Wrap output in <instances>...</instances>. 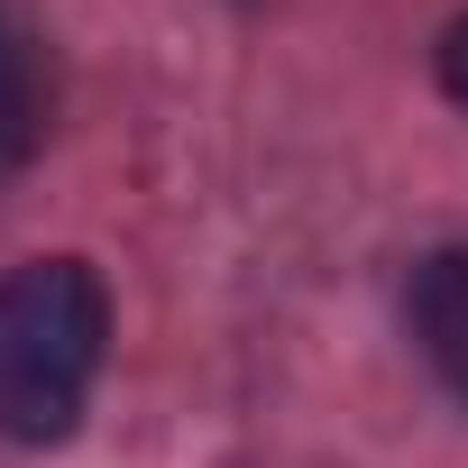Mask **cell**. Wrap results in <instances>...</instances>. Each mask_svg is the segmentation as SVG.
I'll use <instances>...</instances> for the list:
<instances>
[{"label":"cell","mask_w":468,"mask_h":468,"mask_svg":"<svg viewBox=\"0 0 468 468\" xmlns=\"http://www.w3.org/2000/svg\"><path fill=\"white\" fill-rule=\"evenodd\" d=\"M441 83H450V101L468 111V19H459V28L441 37Z\"/></svg>","instance_id":"obj_4"},{"label":"cell","mask_w":468,"mask_h":468,"mask_svg":"<svg viewBox=\"0 0 468 468\" xmlns=\"http://www.w3.org/2000/svg\"><path fill=\"white\" fill-rule=\"evenodd\" d=\"M413 340L441 367V386L468 395V249H450V258L422 267V285H413Z\"/></svg>","instance_id":"obj_3"},{"label":"cell","mask_w":468,"mask_h":468,"mask_svg":"<svg viewBox=\"0 0 468 468\" xmlns=\"http://www.w3.org/2000/svg\"><path fill=\"white\" fill-rule=\"evenodd\" d=\"M47 120H56V74H47L37 37L0 28V184L47 147Z\"/></svg>","instance_id":"obj_2"},{"label":"cell","mask_w":468,"mask_h":468,"mask_svg":"<svg viewBox=\"0 0 468 468\" xmlns=\"http://www.w3.org/2000/svg\"><path fill=\"white\" fill-rule=\"evenodd\" d=\"M111 340V294L83 258H28L0 276V431L65 441Z\"/></svg>","instance_id":"obj_1"}]
</instances>
